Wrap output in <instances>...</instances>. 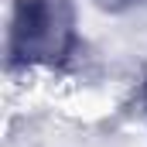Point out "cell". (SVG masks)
Wrapping results in <instances>:
<instances>
[{
  "instance_id": "6da1fadb",
  "label": "cell",
  "mask_w": 147,
  "mask_h": 147,
  "mask_svg": "<svg viewBox=\"0 0 147 147\" xmlns=\"http://www.w3.org/2000/svg\"><path fill=\"white\" fill-rule=\"evenodd\" d=\"M79 48L72 0H14L7 28L10 69H62Z\"/></svg>"
},
{
  "instance_id": "7a4b0ae2",
  "label": "cell",
  "mask_w": 147,
  "mask_h": 147,
  "mask_svg": "<svg viewBox=\"0 0 147 147\" xmlns=\"http://www.w3.org/2000/svg\"><path fill=\"white\" fill-rule=\"evenodd\" d=\"M99 7H106V10H127V7H134V3H140V0H96Z\"/></svg>"
},
{
  "instance_id": "3957f363",
  "label": "cell",
  "mask_w": 147,
  "mask_h": 147,
  "mask_svg": "<svg viewBox=\"0 0 147 147\" xmlns=\"http://www.w3.org/2000/svg\"><path fill=\"white\" fill-rule=\"evenodd\" d=\"M140 99H144V110H147V79H144V92H140Z\"/></svg>"
}]
</instances>
